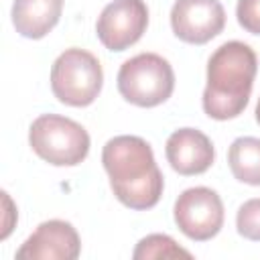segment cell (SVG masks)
Masks as SVG:
<instances>
[{"label": "cell", "instance_id": "6da1fadb", "mask_svg": "<svg viewBox=\"0 0 260 260\" xmlns=\"http://www.w3.org/2000/svg\"><path fill=\"white\" fill-rule=\"evenodd\" d=\"M102 162L110 187L122 205L144 211L158 203L165 179L144 138L132 134L110 138L102 150Z\"/></svg>", "mask_w": 260, "mask_h": 260}, {"label": "cell", "instance_id": "7a4b0ae2", "mask_svg": "<svg viewBox=\"0 0 260 260\" xmlns=\"http://www.w3.org/2000/svg\"><path fill=\"white\" fill-rule=\"evenodd\" d=\"M258 59L250 45L228 41L207 61V85L203 89V112L213 120L238 118L248 106Z\"/></svg>", "mask_w": 260, "mask_h": 260}, {"label": "cell", "instance_id": "3957f363", "mask_svg": "<svg viewBox=\"0 0 260 260\" xmlns=\"http://www.w3.org/2000/svg\"><path fill=\"white\" fill-rule=\"evenodd\" d=\"M28 144L35 154L55 167H75L89 152L87 130L71 118L43 114L28 128Z\"/></svg>", "mask_w": 260, "mask_h": 260}, {"label": "cell", "instance_id": "277c9868", "mask_svg": "<svg viewBox=\"0 0 260 260\" xmlns=\"http://www.w3.org/2000/svg\"><path fill=\"white\" fill-rule=\"evenodd\" d=\"M104 85V71L95 55L85 49H65L51 67L53 95L73 108H85L95 102Z\"/></svg>", "mask_w": 260, "mask_h": 260}, {"label": "cell", "instance_id": "5b68a950", "mask_svg": "<svg viewBox=\"0 0 260 260\" xmlns=\"http://www.w3.org/2000/svg\"><path fill=\"white\" fill-rule=\"evenodd\" d=\"M116 81L126 102L138 108H154L171 98L175 89V71L165 57L140 53L122 63Z\"/></svg>", "mask_w": 260, "mask_h": 260}, {"label": "cell", "instance_id": "8992f818", "mask_svg": "<svg viewBox=\"0 0 260 260\" xmlns=\"http://www.w3.org/2000/svg\"><path fill=\"white\" fill-rule=\"evenodd\" d=\"M177 228L195 242H207L223 228V203L221 197L209 187L185 189L175 201Z\"/></svg>", "mask_w": 260, "mask_h": 260}, {"label": "cell", "instance_id": "52a82bcc", "mask_svg": "<svg viewBox=\"0 0 260 260\" xmlns=\"http://www.w3.org/2000/svg\"><path fill=\"white\" fill-rule=\"evenodd\" d=\"M148 26L144 0H112L104 6L95 22V35L108 51H126L140 41Z\"/></svg>", "mask_w": 260, "mask_h": 260}, {"label": "cell", "instance_id": "ba28073f", "mask_svg": "<svg viewBox=\"0 0 260 260\" xmlns=\"http://www.w3.org/2000/svg\"><path fill=\"white\" fill-rule=\"evenodd\" d=\"M225 26V10L219 0H177L171 8V28L189 45H205Z\"/></svg>", "mask_w": 260, "mask_h": 260}, {"label": "cell", "instance_id": "9c48e42d", "mask_svg": "<svg viewBox=\"0 0 260 260\" xmlns=\"http://www.w3.org/2000/svg\"><path fill=\"white\" fill-rule=\"evenodd\" d=\"M81 252V240L77 230L65 219H49L37 225V230L16 250L18 260H75Z\"/></svg>", "mask_w": 260, "mask_h": 260}, {"label": "cell", "instance_id": "30bf717a", "mask_svg": "<svg viewBox=\"0 0 260 260\" xmlns=\"http://www.w3.org/2000/svg\"><path fill=\"white\" fill-rule=\"evenodd\" d=\"M167 160L179 175L191 177L205 173L215 160L211 140L197 128H179L167 138Z\"/></svg>", "mask_w": 260, "mask_h": 260}, {"label": "cell", "instance_id": "8fae6325", "mask_svg": "<svg viewBox=\"0 0 260 260\" xmlns=\"http://www.w3.org/2000/svg\"><path fill=\"white\" fill-rule=\"evenodd\" d=\"M63 0H14L12 24L24 39H43L59 22Z\"/></svg>", "mask_w": 260, "mask_h": 260}, {"label": "cell", "instance_id": "7c38bea8", "mask_svg": "<svg viewBox=\"0 0 260 260\" xmlns=\"http://www.w3.org/2000/svg\"><path fill=\"white\" fill-rule=\"evenodd\" d=\"M232 175L246 185L260 187V138L240 136L228 150Z\"/></svg>", "mask_w": 260, "mask_h": 260}, {"label": "cell", "instance_id": "4fadbf2b", "mask_svg": "<svg viewBox=\"0 0 260 260\" xmlns=\"http://www.w3.org/2000/svg\"><path fill=\"white\" fill-rule=\"evenodd\" d=\"M191 258V252H187L185 248H181L171 236L167 234H150L146 238H142L134 252L132 258L134 260H148V258Z\"/></svg>", "mask_w": 260, "mask_h": 260}, {"label": "cell", "instance_id": "5bb4252c", "mask_svg": "<svg viewBox=\"0 0 260 260\" xmlns=\"http://www.w3.org/2000/svg\"><path fill=\"white\" fill-rule=\"evenodd\" d=\"M236 228L242 238L260 242V197L248 199L240 205L236 213Z\"/></svg>", "mask_w": 260, "mask_h": 260}, {"label": "cell", "instance_id": "9a60e30c", "mask_svg": "<svg viewBox=\"0 0 260 260\" xmlns=\"http://www.w3.org/2000/svg\"><path fill=\"white\" fill-rule=\"evenodd\" d=\"M236 18L250 35H260V0H238Z\"/></svg>", "mask_w": 260, "mask_h": 260}, {"label": "cell", "instance_id": "2e32d148", "mask_svg": "<svg viewBox=\"0 0 260 260\" xmlns=\"http://www.w3.org/2000/svg\"><path fill=\"white\" fill-rule=\"evenodd\" d=\"M256 122L260 124V100H258V104H256Z\"/></svg>", "mask_w": 260, "mask_h": 260}]
</instances>
